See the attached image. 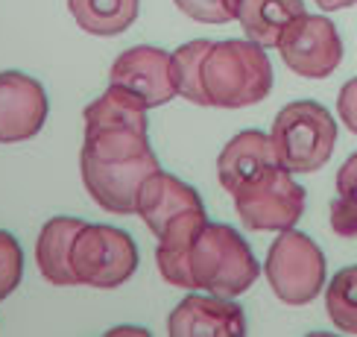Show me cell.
I'll return each instance as SVG.
<instances>
[{"label":"cell","mask_w":357,"mask_h":337,"mask_svg":"<svg viewBox=\"0 0 357 337\" xmlns=\"http://www.w3.org/2000/svg\"><path fill=\"white\" fill-rule=\"evenodd\" d=\"M305 188L281 165L266 167L234 194V209L252 232H284L305 214Z\"/></svg>","instance_id":"obj_4"},{"label":"cell","mask_w":357,"mask_h":337,"mask_svg":"<svg viewBox=\"0 0 357 337\" xmlns=\"http://www.w3.org/2000/svg\"><path fill=\"white\" fill-rule=\"evenodd\" d=\"M24 278V253L15 234L0 229V302H3Z\"/></svg>","instance_id":"obj_21"},{"label":"cell","mask_w":357,"mask_h":337,"mask_svg":"<svg viewBox=\"0 0 357 337\" xmlns=\"http://www.w3.org/2000/svg\"><path fill=\"white\" fill-rule=\"evenodd\" d=\"M146 103L121 85H109L85 109V126H135L146 129Z\"/></svg>","instance_id":"obj_18"},{"label":"cell","mask_w":357,"mask_h":337,"mask_svg":"<svg viewBox=\"0 0 357 337\" xmlns=\"http://www.w3.org/2000/svg\"><path fill=\"white\" fill-rule=\"evenodd\" d=\"M47 121L44 85L21 70L0 73V144L26 141Z\"/></svg>","instance_id":"obj_9"},{"label":"cell","mask_w":357,"mask_h":337,"mask_svg":"<svg viewBox=\"0 0 357 337\" xmlns=\"http://www.w3.org/2000/svg\"><path fill=\"white\" fill-rule=\"evenodd\" d=\"M305 15V0H241L237 21L249 41L275 47L281 33Z\"/></svg>","instance_id":"obj_16"},{"label":"cell","mask_w":357,"mask_h":337,"mask_svg":"<svg viewBox=\"0 0 357 337\" xmlns=\"http://www.w3.org/2000/svg\"><path fill=\"white\" fill-rule=\"evenodd\" d=\"M264 273L284 305H307L325 285V255L305 232L284 229L266 253Z\"/></svg>","instance_id":"obj_6"},{"label":"cell","mask_w":357,"mask_h":337,"mask_svg":"<svg viewBox=\"0 0 357 337\" xmlns=\"http://www.w3.org/2000/svg\"><path fill=\"white\" fill-rule=\"evenodd\" d=\"M337 112H340V117H343L346 129L357 135V77L349 80L343 88H340V94H337Z\"/></svg>","instance_id":"obj_24"},{"label":"cell","mask_w":357,"mask_h":337,"mask_svg":"<svg viewBox=\"0 0 357 337\" xmlns=\"http://www.w3.org/2000/svg\"><path fill=\"white\" fill-rule=\"evenodd\" d=\"M337 194H346L357 200V153H351L343 167L337 170Z\"/></svg>","instance_id":"obj_25"},{"label":"cell","mask_w":357,"mask_h":337,"mask_svg":"<svg viewBox=\"0 0 357 337\" xmlns=\"http://www.w3.org/2000/svg\"><path fill=\"white\" fill-rule=\"evenodd\" d=\"M278 53L284 65L305 80H325L343 62V38L325 15H302L278 38Z\"/></svg>","instance_id":"obj_8"},{"label":"cell","mask_w":357,"mask_h":337,"mask_svg":"<svg viewBox=\"0 0 357 337\" xmlns=\"http://www.w3.org/2000/svg\"><path fill=\"white\" fill-rule=\"evenodd\" d=\"M193 209H202L199 194L188 182L176 179L173 173H165L161 167L146 176L138 190V214L155 238L170 220H176L185 211H193Z\"/></svg>","instance_id":"obj_14"},{"label":"cell","mask_w":357,"mask_h":337,"mask_svg":"<svg viewBox=\"0 0 357 337\" xmlns=\"http://www.w3.org/2000/svg\"><path fill=\"white\" fill-rule=\"evenodd\" d=\"M214 41L199 38V41H188L182 44L176 53H170V70H173V85L176 94H182L185 100L197 103V106H211L202 85V62Z\"/></svg>","instance_id":"obj_19"},{"label":"cell","mask_w":357,"mask_h":337,"mask_svg":"<svg viewBox=\"0 0 357 337\" xmlns=\"http://www.w3.org/2000/svg\"><path fill=\"white\" fill-rule=\"evenodd\" d=\"M328 220H331L334 234H340V238H357V200L346 194L331 200Z\"/></svg>","instance_id":"obj_23"},{"label":"cell","mask_w":357,"mask_h":337,"mask_svg":"<svg viewBox=\"0 0 357 337\" xmlns=\"http://www.w3.org/2000/svg\"><path fill=\"white\" fill-rule=\"evenodd\" d=\"M202 85L214 109H246L273 91L266 47L249 38L214 41L202 62Z\"/></svg>","instance_id":"obj_1"},{"label":"cell","mask_w":357,"mask_h":337,"mask_svg":"<svg viewBox=\"0 0 357 337\" xmlns=\"http://www.w3.org/2000/svg\"><path fill=\"white\" fill-rule=\"evenodd\" d=\"M205 223H208L205 209H193V211L178 214L176 220H170V223L161 229L155 261H158V270L167 285L197 290L193 276H190V249L197 244L199 232L205 229Z\"/></svg>","instance_id":"obj_13"},{"label":"cell","mask_w":357,"mask_h":337,"mask_svg":"<svg viewBox=\"0 0 357 337\" xmlns=\"http://www.w3.org/2000/svg\"><path fill=\"white\" fill-rule=\"evenodd\" d=\"M273 165H278L273 138L261 129H243L222 147L217 158V176L220 185L234 197L246 182H252Z\"/></svg>","instance_id":"obj_12"},{"label":"cell","mask_w":357,"mask_h":337,"mask_svg":"<svg viewBox=\"0 0 357 337\" xmlns=\"http://www.w3.org/2000/svg\"><path fill=\"white\" fill-rule=\"evenodd\" d=\"M273 147L278 165L290 173H314L328 165L337 144V123L317 100L287 103L273 121Z\"/></svg>","instance_id":"obj_3"},{"label":"cell","mask_w":357,"mask_h":337,"mask_svg":"<svg viewBox=\"0 0 357 337\" xmlns=\"http://www.w3.org/2000/svg\"><path fill=\"white\" fill-rule=\"evenodd\" d=\"M68 9L88 36L112 38L135 24L141 0H68Z\"/></svg>","instance_id":"obj_17"},{"label":"cell","mask_w":357,"mask_h":337,"mask_svg":"<svg viewBox=\"0 0 357 337\" xmlns=\"http://www.w3.org/2000/svg\"><path fill=\"white\" fill-rule=\"evenodd\" d=\"M70 267L79 285L121 287L138 270V246L123 229L85 223L70 249Z\"/></svg>","instance_id":"obj_5"},{"label":"cell","mask_w":357,"mask_h":337,"mask_svg":"<svg viewBox=\"0 0 357 337\" xmlns=\"http://www.w3.org/2000/svg\"><path fill=\"white\" fill-rule=\"evenodd\" d=\"M112 82L141 97L146 106H165L176 97L170 53L150 44H138L132 50H123L112 65Z\"/></svg>","instance_id":"obj_10"},{"label":"cell","mask_w":357,"mask_h":337,"mask_svg":"<svg viewBox=\"0 0 357 337\" xmlns=\"http://www.w3.org/2000/svg\"><path fill=\"white\" fill-rule=\"evenodd\" d=\"M325 311L340 331L357 334V264L343 267L325 290Z\"/></svg>","instance_id":"obj_20"},{"label":"cell","mask_w":357,"mask_h":337,"mask_svg":"<svg viewBox=\"0 0 357 337\" xmlns=\"http://www.w3.org/2000/svg\"><path fill=\"white\" fill-rule=\"evenodd\" d=\"M178 12L199 24H229L237 21L241 0H173Z\"/></svg>","instance_id":"obj_22"},{"label":"cell","mask_w":357,"mask_h":337,"mask_svg":"<svg viewBox=\"0 0 357 337\" xmlns=\"http://www.w3.org/2000/svg\"><path fill=\"white\" fill-rule=\"evenodd\" d=\"M190 276L197 290L217 297H241L261 276L258 258L234 226L205 223L190 249Z\"/></svg>","instance_id":"obj_2"},{"label":"cell","mask_w":357,"mask_h":337,"mask_svg":"<svg viewBox=\"0 0 357 337\" xmlns=\"http://www.w3.org/2000/svg\"><path fill=\"white\" fill-rule=\"evenodd\" d=\"M167 331L173 337H241L246 334V314L231 297H185L173 308L167 320Z\"/></svg>","instance_id":"obj_11"},{"label":"cell","mask_w":357,"mask_h":337,"mask_svg":"<svg viewBox=\"0 0 357 337\" xmlns=\"http://www.w3.org/2000/svg\"><path fill=\"white\" fill-rule=\"evenodd\" d=\"M85 220L79 217H53L44 223L38 241H36V264L38 273L56 287H73L79 285L77 273L70 267V249L77 234L82 232Z\"/></svg>","instance_id":"obj_15"},{"label":"cell","mask_w":357,"mask_h":337,"mask_svg":"<svg viewBox=\"0 0 357 337\" xmlns=\"http://www.w3.org/2000/svg\"><path fill=\"white\" fill-rule=\"evenodd\" d=\"M357 0H317V6L322 9V12H337V9H349V6H354Z\"/></svg>","instance_id":"obj_26"},{"label":"cell","mask_w":357,"mask_h":337,"mask_svg":"<svg viewBox=\"0 0 357 337\" xmlns=\"http://www.w3.org/2000/svg\"><path fill=\"white\" fill-rule=\"evenodd\" d=\"M161 165L155 153L126 158H88L79 156V173L91 200L112 214H138V190Z\"/></svg>","instance_id":"obj_7"}]
</instances>
